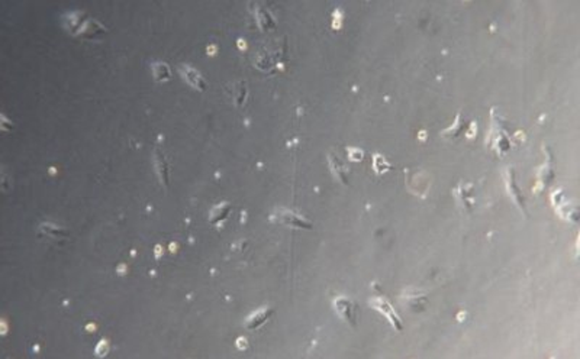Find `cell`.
<instances>
[{"mask_svg": "<svg viewBox=\"0 0 580 359\" xmlns=\"http://www.w3.org/2000/svg\"><path fill=\"white\" fill-rule=\"evenodd\" d=\"M328 161H330V165H331L332 173H334L335 176H338V178H340V180L345 181V176H347L348 168L345 167V164L342 162V159H341L340 157L337 155V154L331 152V154H330V157H328Z\"/></svg>", "mask_w": 580, "mask_h": 359, "instance_id": "5", "label": "cell"}, {"mask_svg": "<svg viewBox=\"0 0 580 359\" xmlns=\"http://www.w3.org/2000/svg\"><path fill=\"white\" fill-rule=\"evenodd\" d=\"M458 123H460V115L457 117V125H458ZM454 129H456V131H460V128H457V126H454Z\"/></svg>", "mask_w": 580, "mask_h": 359, "instance_id": "10", "label": "cell"}, {"mask_svg": "<svg viewBox=\"0 0 580 359\" xmlns=\"http://www.w3.org/2000/svg\"><path fill=\"white\" fill-rule=\"evenodd\" d=\"M277 217L282 220L283 223H287V225H292V226H298V227H306V229H309V227H312V225L307 222L306 219H303V217L300 216V215H298V213H295V212H289V210H282L280 213H277Z\"/></svg>", "mask_w": 580, "mask_h": 359, "instance_id": "3", "label": "cell"}, {"mask_svg": "<svg viewBox=\"0 0 580 359\" xmlns=\"http://www.w3.org/2000/svg\"><path fill=\"white\" fill-rule=\"evenodd\" d=\"M229 207H231L229 203H221V204L215 206L214 209L210 210V215H209L210 222H212V223H216V222L224 220L225 217H226V215L229 213Z\"/></svg>", "mask_w": 580, "mask_h": 359, "instance_id": "7", "label": "cell"}, {"mask_svg": "<svg viewBox=\"0 0 580 359\" xmlns=\"http://www.w3.org/2000/svg\"><path fill=\"white\" fill-rule=\"evenodd\" d=\"M272 313H273V310L270 309V307H263V309L257 310V311H254L251 316L247 318V320H245V326H247L248 329H256L258 326L263 325L265 320L272 316Z\"/></svg>", "mask_w": 580, "mask_h": 359, "instance_id": "4", "label": "cell"}, {"mask_svg": "<svg viewBox=\"0 0 580 359\" xmlns=\"http://www.w3.org/2000/svg\"><path fill=\"white\" fill-rule=\"evenodd\" d=\"M180 73L183 74V77L189 81L190 84H193L195 87H199V89H203V80L200 78L199 74L196 73V71H193L191 68L189 67H184V66H180Z\"/></svg>", "mask_w": 580, "mask_h": 359, "instance_id": "8", "label": "cell"}, {"mask_svg": "<svg viewBox=\"0 0 580 359\" xmlns=\"http://www.w3.org/2000/svg\"><path fill=\"white\" fill-rule=\"evenodd\" d=\"M154 167H156V171H157L161 183L167 184V162L163 152L158 148H156V151H154Z\"/></svg>", "mask_w": 580, "mask_h": 359, "instance_id": "6", "label": "cell"}, {"mask_svg": "<svg viewBox=\"0 0 580 359\" xmlns=\"http://www.w3.org/2000/svg\"><path fill=\"white\" fill-rule=\"evenodd\" d=\"M334 309L350 325H356L357 306L354 301L350 300L347 297H338V299L334 300Z\"/></svg>", "mask_w": 580, "mask_h": 359, "instance_id": "1", "label": "cell"}, {"mask_svg": "<svg viewBox=\"0 0 580 359\" xmlns=\"http://www.w3.org/2000/svg\"><path fill=\"white\" fill-rule=\"evenodd\" d=\"M231 87V92H229V94H231L232 97V101L237 104V106H240L241 103H242V100L245 99V87H244V84L242 83H234L229 86Z\"/></svg>", "mask_w": 580, "mask_h": 359, "instance_id": "9", "label": "cell"}, {"mask_svg": "<svg viewBox=\"0 0 580 359\" xmlns=\"http://www.w3.org/2000/svg\"><path fill=\"white\" fill-rule=\"evenodd\" d=\"M370 304H373L374 309H377L379 311H381V314H384L386 318L389 319V322L392 325L395 326L396 329H400V320H399L398 314L395 313V310L392 309L388 301L384 299H377V300H372Z\"/></svg>", "mask_w": 580, "mask_h": 359, "instance_id": "2", "label": "cell"}]
</instances>
